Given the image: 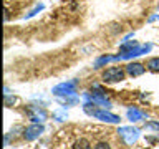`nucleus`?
<instances>
[{"instance_id": "5", "label": "nucleus", "mask_w": 159, "mask_h": 149, "mask_svg": "<svg viewBox=\"0 0 159 149\" xmlns=\"http://www.w3.org/2000/svg\"><path fill=\"white\" fill-rule=\"evenodd\" d=\"M93 116L96 119H101V121H106V123H113V124L119 123V116H116V114H113L109 111H104V109H99V108L93 113Z\"/></svg>"}, {"instance_id": "3", "label": "nucleus", "mask_w": 159, "mask_h": 149, "mask_svg": "<svg viewBox=\"0 0 159 149\" xmlns=\"http://www.w3.org/2000/svg\"><path fill=\"white\" fill-rule=\"evenodd\" d=\"M118 133L128 144H134L139 139V129L136 128H119Z\"/></svg>"}, {"instance_id": "7", "label": "nucleus", "mask_w": 159, "mask_h": 149, "mask_svg": "<svg viewBox=\"0 0 159 149\" xmlns=\"http://www.w3.org/2000/svg\"><path fill=\"white\" fill-rule=\"evenodd\" d=\"M144 71H146V68L141 63H129L126 66V73L129 76H141V74H144Z\"/></svg>"}, {"instance_id": "6", "label": "nucleus", "mask_w": 159, "mask_h": 149, "mask_svg": "<svg viewBox=\"0 0 159 149\" xmlns=\"http://www.w3.org/2000/svg\"><path fill=\"white\" fill-rule=\"evenodd\" d=\"M149 50H151V45H143V47H139V45H138V47L133 48L131 52L123 53V55H121V60H129V58L139 56V55H143V53H148Z\"/></svg>"}, {"instance_id": "1", "label": "nucleus", "mask_w": 159, "mask_h": 149, "mask_svg": "<svg viewBox=\"0 0 159 149\" xmlns=\"http://www.w3.org/2000/svg\"><path fill=\"white\" fill-rule=\"evenodd\" d=\"M124 74H126V71H124L123 68L111 66V68H108L106 71L103 73V79L108 81V83H118V81H123L124 79Z\"/></svg>"}, {"instance_id": "2", "label": "nucleus", "mask_w": 159, "mask_h": 149, "mask_svg": "<svg viewBox=\"0 0 159 149\" xmlns=\"http://www.w3.org/2000/svg\"><path fill=\"white\" fill-rule=\"evenodd\" d=\"M75 89H76V83L75 81L60 83L58 86L53 88V94H57V96H70V94H75Z\"/></svg>"}, {"instance_id": "8", "label": "nucleus", "mask_w": 159, "mask_h": 149, "mask_svg": "<svg viewBox=\"0 0 159 149\" xmlns=\"http://www.w3.org/2000/svg\"><path fill=\"white\" fill-rule=\"evenodd\" d=\"M118 60H121V55H116V56L106 55V56H101L94 61V68H99V66H103V65H106V63H111V61H118Z\"/></svg>"}, {"instance_id": "17", "label": "nucleus", "mask_w": 159, "mask_h": 149, "mask_svg": "<svg viewBox=\"0 0 159 149\" xmlns=\"http://www.w3.org/2000/svg\"><path fill=\"white\" fill-rule=\"evenodd\" d=\"M15 101H17L15 98H10L8 94H5V104H7V106H10V104H13Z\"/></svg>"}, {"instance_id": "18", "label": "nucleus", "mask_w": 159, "mask_h": 149, "mask_svg": "<svg viewBox=\"0 0 159 149\" xmlns=\"http://www.w3.org/2000/svg\"><path fill=\"white\" fill-rule=\"evenodd\" d=\"M156 18H159V15H152V17L149 18V22H154V20H156Z\"/></svg>"}, {"instance_id": "13", "label": "nucleus", "mask_w": 159, "mask_h": 149, "mask_svg": "<svg viewBox=\"0 0 159 149\" xmlns=\"http://www.w3.org/2000/svg\"><path fill=\"white\" fill-rule=\"evenodd\" d=\"M138 47V42H128V43H124L121 48H119V52L121 53H128V52H131L133 48H136Z\"/></svg>"}, {"instance_id": "14", "label": "nucleus", "mask_w": 159, "mask_h": 149, "mask_svg": "<svg viewBox=\"0 0 159 149\" xmlns=\"http://www.w3.org/2000/svg\"><path fill=\"white\" fill-rule=\"evenodd\" d=\"M146 128L154 129V131H159V123L157 121H149V123H146Z\"/></svg>"}, {"instance_id": "9", "label": "nucleus", "mask_w": 159, "mask_h": 149, "mask_svg": "<svg viewBox=\"0 0 159 149\" xmlns=\"http://www.w3.org/2000/svg\"><path fill=\"white\" fill-rule=\"evenodd\" d=\"M128 119L129 121H133V123H136V121H141V119H144V114L143 111H139V109H136V108H131V109H128Z\"/></svg>"}, {"instance_id": "11", "label": "nucleus", "mask_w": 159, "mask_h": 149, "mask_svg": "<svg viewBox=\"0 0 159 149\" xmlns=\"http://www.w3.org/2000/svg\"><path fill=\"white\" fill-rule=\"evenodd\" d=\"M73 149H91V144H89L88 139H78L73 144Z\"/></svg>"}, {"instance_id": "15", "label": "nucleus", "mask_w": 159, "mask_h": 149, "mask_svg": "<svg viewBox=\"0 0 159 149\" xmlns=\"http://www.w3.org/2000/svg\"><path fill=\"white\" fill-rule=\"evenodd\" d=\"M40 10H43V5H42V3H40V5H37V7H35V8H33L32 12H30V13H28L25 18H30V17H33V15L37 13V12H40Z\"/></svg>"}, {"instance_id": "10", "label": "nucleus", "mask_w": 159, "mask_h": 149, "mask_svg": "<svg viewBox=\"0 0 159 149\" xmlns=\"http://www.w3.org/2000/svg\"><path fill=\"white\" fill-rule=\"evenodd\" d=\"M30 118H32L33 123H42L45 119V113L43 111H38L37 108H33L32 111H30Z\"/></svg>"}, {"instance_id": "12", "label": "nucleus", "mask_w": 159, "mask_h": 149, "mask_svg": "<svg viewBox=\"0 0 159 149\" xmlns=\"http://www.w3.org/2000/svg\"><path fill=\"white\" fill-rule=\"evenodd\" d=\"M148 70L157 73L159 71V58H151V60H149V61H148Z\"/></svg>"}, {"instance_id": "16", "label": "nucleus", "mask_w": 159, "mask_h": 149, "mask_svg": "<svg viewBox=\"0 0 159 149\" xmlns=\"http://www.w3.org/2000/svg\"><path fill=\"white\" fill-rule=\"evenodd\" d=\"M94 149H111V146H109L108 142H98L96 146H94Z\"/></svg>"}, {"instance_id": "4", "label": "nucleus", "mask_w": 159, "mask_h": 149, "mask_svg": "<svg viewBox=\"0 0 159 149\" xmlns=\"http://www.w3.org/2000/svg\"><path fill=\"white\" fill-rule=\"evenodd\" d=\"M43 131H45V128L42 126V124H40V123H35V124H32V126H28L27 129H25L23 136H25V139H27V141H33V139H37V138L42 136Z\"/></svg>"}]
</instances>
